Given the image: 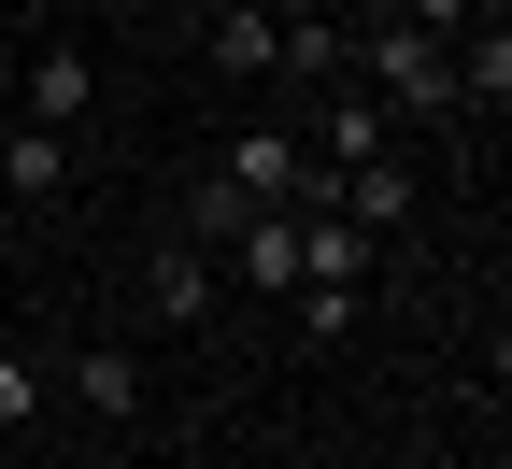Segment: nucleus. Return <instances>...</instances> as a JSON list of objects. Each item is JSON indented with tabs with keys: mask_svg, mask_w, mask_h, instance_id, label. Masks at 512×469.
<instances>
[{
	"mask_svg": "<svg viewBox=\"0 0 512 469\" xmlns=\"http://www.w3.org/2000/svg\"><path fill=\"white\" fill-rule=\"evenodd\" d=\"M356 43H370V86L399 100V114H427V100H456V43H427V29H399V15H370Z\"/></svg>",
	"mask_w": 512,
	"mask_h": 469,
	"instance_id": "f257e3e1",
	"label": "nucleus"
},
{
	"mask_svg": "<svg viewBox=\"0 0 512 469\" xmlns=\"http://www.w3.org/2000/svg\"><path fill=\"white\" fill-rule=\"evenodd\" d=\"M228 256H242V285H256V299H285V285H299V214H285V199L228 214Z\"/></svg>",
	"mask_w": 512,
	"mask_h": 469,
	"instance_id": "f03ea898",
	"label": "nucleus"
},
{
	"mask_svg": "<svg viewBox=\"0 0 512 469\" xmlns=\"http://www.w3.org/2000/svg\"><path fill=\"white\" fill-rule=\"evenodd\" d=\"M143 299H157L171 327H200V313H214V242H185V228H171V242L143 256Z\"/></svg>",
	"mask_w": 512,
	"mask_h": 469,
	"instance_id": "7ed1b4c3",
	"label": "nucleus"
},
{
	"mask_svg": "<svg viewBox=\"0 0 512 469\" xmlns=\"http://www.w3.org/2000/svg\"><path fill=\"white\" fill-rule=\"evenodd\" d=\"M200 29H214V72H242V86H256V72H285V15H256V0H214Z\"/></svg>",
	"mask_w": 512,
	"mask_h": 469,
	"instance_id": "20e7f679",
	"label": "nucleus"
},
{
	"mask_svg": "<svg viewBox=\"0 0 512 469\" xmlns=\"http://www.w3.org/2000/svg\"><path fill=\"white\" fill-rule=\"evenodd\" d=\"M86 100H100V57H86V43H43V57H29V128H72Z\"/></svg>",
	"mask_w": 512,
	"mask_h": 469,
	"instance_id": "39448f33",
	"label": "nucleus"
},
{
	"mask_svg": "<svg viewBox=\"0 0 512 469\" xmlns=\"http://www.w3.org/2000/svg\"><path fill=\"white\" fill-rule=\"evenodd\" d=\"M456 100H470V114H512V29H498V15L456 29Z\"/></svg>",
	"mask_w": 512,
	"mask_h": 469,
	"instance_id": "423d86ee",
	"label": "nucleus"
},
{
	"mask_svg": "<svg viewBox=\"0 0 512 469\" xmlns=\"http://www.w3.org/2000/svg\"><path fill=\"white\" fill-rule=\"evenodd\" d=\"M299 285H370V228L356 214H299Z\"/></svg>",
	"mask_w": 512,
	"mask_h": 469,
	"instance_id": "0eeeda50",
	"label": "nucleus"
},
{
	"mask_svg": "<svg viewBox=\"0 0 512 469\" xmlns=\"http://www.w3.org/2000/svg\"><path fill=\"white\" fill-rule=\"evenodd\" d=\"M0 185H15V199H57V185H72V128H15V143H0Z\"/></svg>",
	"mask_w": 512,
	"mask_h": 469,
	"instance_id": "6e6552de",
	"label": "nucleus"
},
{
	"mask_svg": "<svg viewBox=\"0 0 512 469\" xmlns=\"http://www.w3.org/2000/svg\"><path fill=\"white\" fill-rule=\"evenodd\" d=\"M72 398L100 427H128V413H143V370H128V356H72Z\"/></svg>",
	"mask_w": 512,
	"mask_h": 469,
	"instance_id": "1a4fd4ad",
	"label": "nucleus"
},
{
	"mask_svg": "<svg viewBox=\"0 0 512 469\" xmlns=\"http://www.w3.org/2000/svg\"><path fill=\"white\" fill-rule=\"evenodd\" d=\"M342 57H356L342 15H285V72H342Z\"/></svg>",
	"mask_w": 512,
	"mask_h": 469,
	"instance_id": "9d476101",
	"label": "nucleus"
},
{
	"mask_svg": "<svg viewBox=\"0 0 512 469\" xmlns=\"http://www.w3.org/2000/svg\"><path fill=\"white\" fill-rule=\"evenodd\" d=\"M313 157H328V171H356V157H384V114H370V100H342V114H328V143H313Z\"/></svg>",
	"mask_w": 512,
	"mask_h": 469,
	"instance_id": "9b49d317",
	"label": "nucleus"
},
{
	"mask_svg": "<svg viewBox=\"0 0 512 469\" xmlns=\"http://www.w3.org/2000/svg\"><path fill=\"white\" fill-rule=\"evenodd\" d=\"M299 299V342H342V327H356V285H285Z\"/></svg>",
	"mask_w": 512,
	"mask_h": 469,
	"instance_id": "f8f14e48",
	"label": "nucleus"
},
{
	"mask_svg": "<svg viewBox=\"0 0 512 469\" xmlns=\"http://www.w3.org/2000/svg\"><path fill=\"white\" fill-rule=\"evenodd\" d=\"M29 398H43V384H29V356H0V427H29Z\"/></svg>",
	"mask_w": 512,
	"mask_h": 469,
	"instance_id": "ddd939ff",
	"label": "nucleus"
}]
</instances>
